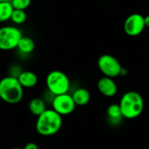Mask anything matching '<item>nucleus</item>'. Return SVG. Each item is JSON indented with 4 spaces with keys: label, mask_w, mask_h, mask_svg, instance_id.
Instances as JSON below:
<instances>
[{
    "label": "nucleus",
    "mask_w": 149,
    "mask_h": 149,
    "mask_svg": "<svg viewBox=\"0 0 149 149\" xmlns=\"http://www.w3.org/2000/svg\"><path fill=\"white\" fill-rule=\"evenodd\" d=\"M62 116L52 108L46 109L38 116L36 130L42 136H52L56 134L62 127Z\"/></svg>",
    "instance_id": "1"
},
{
    "label": "nucleus",
    "mask_w": 149,
    "mask_h": 149,
    "mask_svg": "<svg viewBox=\"0 0 149 149\" xmlns=\"http://www.w3.org/2000/svg\"><path fill=\"white\" fill-rule=\"evenodd\" d=\"M119 105L122 116L129 120L139 117L144 110V100L139 93L134 91L124 93Z\"/></svg>",
    "instance_id": "2"
},
{
    "label": "nucleus",
    "mask_w": 149,
    "mask_h": 149,
    "mask_svg": "<svg viewBox=\"0 0 149 149\" xmlns=\"http://www.w3.org/2000/svg\"><path fill=\"white\" fill-rule=\"evenodd\" d=\"M24 97V88L17 79L7 76L0 80V98L1 100L8 104H17Z\"/></svg>",
    "instance_id": "3"
},
{
    "label": "nucleus",
    "mask_w": 149,
    "mask_h": 149,
    "mask_svg": "<svg viewBox=\"0 0 149 149\" xmlns=\"http://www.w3.org/2000/svg\"><path fill=\"white\" fill-rule=\"evenodd\" d=\"M45 84L47 90L54 96L68 93L71 86L68 76L59 70L50 72L46 76Z\"/></svg>",
    "instance_id": "4"
},
{
    "label": "nucleus",
    "mask_w": 149,
    "mask_h": 149,
    "mask_svg": "<svg viewBox=\"0 0 149 149\" xmlns=\"http://www.w3.org/2000/svg\"><path fill=\"white\" fill-rule=\"evenodd\" d=\"M23 37L22 31L12 25H5L0 28V50L11 51L17 48L19 40Z\"/></svg>",
    "instance_id": "5"
},
{
    "label": "nucleus",
    "mask_w": 149,
    "mask_h": 149,
    "mask_svg": "<svg viewBox=\"0 0 149 149\" xmlns=\"http://www.w3.org/2000/svg\"><path fill=\"white\" fill-rule=\"evenodd\" d=\"M98 67L104 76L113 79L120 75L122 69L119 60L110 54H103L99 58Z\"/></svg>",
    "instance_id": "6"
},
{
    "label": "nucleus",
    "mask_w": 149,
    "mask_h": 149,
    "mask_svg": "<svg viewBox=\"0 0 149 149\" xmlns=\"http://www.w3.org/2000/svg\"><path fill=\"white\" fill-rule=\"evenodd\" d=\"M52 107L55 112L61 116H64L72 113L76 107V104L74 103L72 95L64 93L53 97L52 100Z\"/></svg>",
    "instance_id": "7"
},
{
    "label": "nucleus",
    "mask_w": 149,
    "mask_h": 149,
    "mask_svg": "<svg viewBox=\"0 0 149 149\" xmlns=\"http://www.w3.org/2000/svg\"><path fill=\"white\" fill-rule=\"evenodd\" d=\"M145 28L144 17L140 13L129 15L124 22V31L130 37L139 36Z\"/></svg>",
    "instance_id": "8"
},
{
    "label": "nucleus",
    "mask_w": 149,
    "mask_h": 149,
    "mask_svg": "<svg viewBox=\"0 0 149 149\" xmlns=\"http://www.w3.org/2000/svg\"><path fill=\"white\" fill-rule=\"evenodd\" d=\"M97 86L100 93L106 97H113L118 91L117 85L115 81L113 79V78L106 76L99 79Z\"/></svg>",
    "instance_id": "9"
},
{
    "label": "nucleus",
    "mask_w": 149,
    "mask_h": 149,
    "mask_svg": "<svg viewBox=\"0 0 149 149\" xmlns=\"http://www.w3.org/2000/svg\"><path fill=\"white\" fill-rule=\"evenodd\" d=\"M17 79L23 88H33L38 81V76L31 71H23Z\"/></svg>",
    "instance_id": "10"
},
{
    "label": "nucleus",
    "mask_w": 149,
    "mask_h": 149,
    "mask_svg": "<svg viewBox=\"0 0 149 149\" xmlns=\"http://www.w3.org/2000/svg\"><path fill=\"white\" fill-rule=\"evenodd\" d=\"M17 49L21 54L28 55V54L31 53L34 51V49H35V42L31 38L23 36L21 38V39L19 40V42H18Z\"/></svg>",
    "instance_id": "11"
},
{
    "label": "nucleus",
    "mask_w": 149,
    "mask_h": 149,
    "mask_svg": "<svg viewBox=\"0 0 149 149\" xmlns=\"http://www.w3.org/2000/svg\"><path fill=\"white\" fill-rule=\"evenodd\" d=\"M72 97L76 106H85L90 101L91 94L86 88H78L74 91Z\"/></svg>",
    "instance_id": "12"
},
{
    "label": "nucleus",
    "mask_w": 149,
    "mask_h": 149,
    "mask_svg": "<svg viewBox=\"0 0 149 149\" xmlns=\"http://www.w3.org/2000/svg\"><path fill=\"white\" fill-rule=\"evenodd\" d=\"M46 105L45 102L43 99L40 98H34L32 99L30 103H29V110L30 112L35 115V116H38L40 115L43 112H45L46 110Z\"/></svg>",
    "instance_id": "13"
},
{
    "label": "nucleus",
    "mask_w": 149,
    "mask_h": 149,
    "mask_svg": "<svg viewBox=\"0 0 149 149\" xmlns=\"http://www.w3.org/2000/svg\"><path fill=\"white\" fill-rule=\"evenodd\" d=\"M13 10L10 2H0V23L10 20Z\"/></svg>",
    "instance_id": "14"
},
{
    "label": "nucleus",
    "mask_w": 149,
    "mask_h": 149,
    "mask_svg": "<svg viewBox=\"0 0 149 149\" xmlns=\"http://www.w3.org/2000/svg\"><path fill=\"white\" fill-rule=\"evenodd\" d=\"M107 116L112 121H120L123 116L119 104H112L107 107Z\"/></svg>",
    "instance_id": "15"
},
{
    "label": "nucleus",
    "mask_w": 149,
    "mask_h": 149,
    "mask_svg": "<svg viewBox=\"0 0 149 149\" xmlns=\"http://www.w3.org/2000/svg\"><path fill=\"white\" fill-rule=\"evenodd\" d=\"M26 18H27V15L25 10L14 9L11 13L10 20H11V22L15 24H22L26 21Z\"/></svg>",
    "instance_id": "16"
},
{
    "label": "nucleus",
    "mask_w": 149,
    "mask_h": 149,
    "mask_svg": "<svg viewBox=\"0 0 149 149\" xmlns=\"http://www.w3.org/2000/svg\"><path fill=\"white\" fill-rule=\"evenodd\" d=\"M31 0H11L10 3L13 9L17 10H25L31 5Z\"/></svg>",
    "instance_id": "17"
},
{
    "label": "nucleus",
    "mask_w": 149,
    "mask_h": 149,
    "mask_svg": "<svg viewBox=\"0 0 149 149\" xmlns=\"http://www.w3.org/2000/svg\"><path fill=\"white\" fill-rule=\"evenodd\" d=\"M24 149H38V145H37L36 143H34V142H29V143H27V144L24 146Z\"/></svg>",
    "instance_id": "18"
},
{
    "label": "nucleus",
    "mask_w": 149,
    "mask_h": 149,
    "mask_svg": "<svg viewBox=\"0 0 149 149\" xmlns=\"http://www.w3.org/2000/svg\"><path fill=\"white\" fill-rule=\"evenodd\" d=\"M144 24H145V27L149 28V15L144 17Z\"/></svg>",
    "instance_id": "19"
},
{
    "label": "nucleus",
    "mask_w": 149,
    "mask_h": 149,
    "mask_svg": "<svg viewBox=\"0 0 149 149\" xmlns=\"http://www.w3.org/2000/svg\"><path fill=\"white\" fill-rule=\"evenodd\" d=\"M127 70L124 68V67H122V69H121V72H120V75H122V76H125L126 74H127Z\"/></svg>",
    "instance_id": "20"
},
{
    "label": "nucleus",
    "mask_w": 149,
    "mask_h": 149,
    "mask_svg": "<svg viewBox=\"0 0 149 149\" xmlns=\"http://www.w3.org/2000/svg\"><path fill=\"white\" fill-rule=\"evenodd\" d=\"M11 0H0V2H10Z\"/></svg>",
    "instance_id": "21"
},
{
    "label": "nucleus",
    "mask_w": 149,
    "mask_h": 149,
    "mask_svg": "<svg viewBox=\"0 0 149 149\" xmlns=\"http://www.w3.org/2000/svg\"><path fill=\"white\" fill-rule=\"evenodd\" d=\"M10 149H24V148H10Z\"/></svg>",
    "instance_id": "22"
},
{
    "label": "nucleus",
    "mask_w": 149,
    "mask_h": 149,
    "mask_svg": "<svg viewBox=\"0 0 149 149\" xmlns=\"http://www.w3.org/2000/svg\"><path fill=\"white\" fill-rule=\"evenodd\" d=\"M0 100H1V98H0Z\"/></svg>",
    "instance_id": "23"
}]
</instances>
